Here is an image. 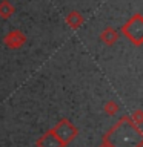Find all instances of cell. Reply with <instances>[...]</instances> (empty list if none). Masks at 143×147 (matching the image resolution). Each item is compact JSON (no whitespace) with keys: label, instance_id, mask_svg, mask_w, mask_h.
<instances>
[{"label":"cell","instance_id":"5","mask_svg":"<svg viewBox=\"0 0 143 147\" xmlns=\"http://www.w3.org/2000/svg\"><path fill=\"white\" fill-rule=\"evenodd\" d=\"M23 41H25V35H23L20 31H12L11 34H8L6 38H5V43L8 46H11V48H18L20 45H23Z\"/></svg>","mask_w":143,"mask_h":147},{"label":"cell","instance_id":"3","mask_svg":"<svg viewBox=\"0 0 143 147\" xmlns=\"http://www.w3.org/2000/svg\"><path fill=\"white\" fill-rule=\"evenodd\" d=\"M123 32L126 34V37L131 41H134L136 45H140L143 40V20L142 16H134L131 20H129L126 25L123 26Z\"/></svg>","mask_w":143,"mask_h":147},{"label":"cell","instance_id":"1","mask_svg":"<svg viewBox=\"0 0 143 147\" xmlns=\"http://www.w3.org/2000/svg\"><path fill=\"white\" fill-rule=\"evenodd\" d=\"M109 147H140L142 146V135L140 130L128 119H122L106 136Z\"/></svg>","mask_w":143,"mask_h":147},{"label":"cell","instance_id":"8","mask_svg":"<svg viewBox=\"0 0 143 147\" xmlns=\"http://www.w3.org/2000/svg\"><path fill=\"white\" fill-rule=\"evenodd\" d=\"M12 12H14V8L6 2V0L0 3V16H2V17H9Z\"/></svg>","mask_w":143,"mask_h":147},{"label":"cell","instance_id":"7","mask_svg":"<svg viewBox=\"0 0 143 147\" xmlns=\"http://www.w3.org/2000/svg\"><path fill=\"white\" fill-rule=\"evenodd\" d=\"M101 40L106 41L108 45L114 43V41L117 40V32L112 31V29H106V31L103 32V34H101Z\"/></svg>","mask_w":143,"mask_h":147},{"label":"cell","instance_id":"2","mask_svg":"<svg viewBox=\"0 0 143 147\" xmlns=\"http://www.w3.org/2000/svg\"><path fill=\"white\" fill-rule=\"evenodd\" d=\"M52 133L57 136V140L62 142L63 147H65L77 136V129L72 123H69L68 119H62V121L52 129Z\"/></svg>","mask_w":143,"mask_h":147},{"label":"cell","instance_id":"4","mask_svg":"<svg viewBox=\"0 0 143 147\" xmlns=\"http://www.w3.org/2000/svg\"><path fill=\"white\" fill-rule=\"evenodd\" d=\"M37 147H63V144L57 140L52 130H49L40 136V140L37 141Z\"/></svg>","mask_w":143,"mask_h":147},{"label":"cell","instance_id":"6","mask_svg":"<svg viewBox=\"0 0 143 147\" xmlns=\"http://www.w3.org/2000/svg\"><path fill=\"white\" fill-rule=\"evenodd\" d=\"M66 22H68V25H69V26L78 28V26H80L82 23H83V17H82L78 12L74 11V12H71V14H69V16L66 17Z\"/></svg>","mask_w":143,"mask_h":147}]
</instances>
